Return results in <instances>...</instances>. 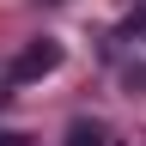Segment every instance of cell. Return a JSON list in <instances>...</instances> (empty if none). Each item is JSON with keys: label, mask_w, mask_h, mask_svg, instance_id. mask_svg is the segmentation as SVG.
Instances as JSON below:
<instances>
[{"label": "cell", "mask_w": 146, "mask_h": 146, "mask_svg": "<svg viewBox=\"0 0 146 146\" xmlns=\"http://www.w3.org/2000/svg\"><path fill=\"white\" fill-rule=\"evenodd\" d=\"M134 31H140V36H146V6H140V18H134Z\"/></svg>", "instance_id": "3957f363"}, {"label": "cell", "mask_w": 146, "mask_h": 146, "mask_svg": "<svg viewBox=\"0 0 146 146\" xmlns=\"http://www.w3.org/2000/svg\"><path fill=\"white\" fill-rule=\"evenodd\" d=\"M0 146H18V140H12V134H0Z\"/></svg>", "instance_id": "277c9868"}, {"label": "cell", "mask_w": 146, "mask_h": 146, "mask_svg": "<svg viewBox=\"0 0 146 146\" xmlns=\"http://www.w3.org/2000/svg\"><path fill=\"white\" fill-rule=\"evenodd\" d=\"M55 67H61V43H55V36H36V43L12 61V79H43Z\"/></svg>", "instance_id": "6da1fadb"}, {"label": "cell", "mask_w": 146, "mask_h": 146, "mask_svg": "<svg viewBox=\"0 0 146 146\" xmlns=\"http://www.w3.org/2000/svg\"><path fill=\"white\" fill-rule=\"evenodd\" d=\"M67 146H116V140H110V128H98V122H73Z\"/></svg>", "instance_id": "7a4b0ae2"}]
</instances>
